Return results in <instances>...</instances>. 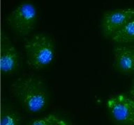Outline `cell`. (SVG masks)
<instances>
[{
    "label": "cell",
    "instance_id": "1",
    "mask_svg": "<svg viewBox=\"0 0 134 125\" xmlns=\"http://www.w3.org/2000/svg\"><path fill=\"white\" fill-rule=\"evenodd\" d=\"M10 89L13 95L29 112H39L46 107L48 96L41 80L31 77L21 78L13 83Z\"/></svg>",
    "mask_w": 134,
    "mask_h": 125
},
{
    "label": "cell",
    "instance_id": "2",
    "mask_svg": "<svg viewBox=\"0 0 134 125\" xmlns=\"http://www.w3.org/2000/svg\"><path fill=\"white\" fill-rule=\"evenodd\" d=\"M27 63L31 68L40 70L52 62L55 53L54 42L44 34L35 35L25 44Z\"/></svg>",
    "mask_w": 134,
    "mask_h": 125
},
{
    "label": "cell",
    "instance_id": "3",
    "mask_svg": "<svg viewBox=\"0 0 134 125\" xmlns=\"http://www.w3.org/2000/svg\"><path fill=\"white\" fill-rule=\"evenodd\" d=\"M37 10L30 2H23L9 15L7 22L13 31L25 36L31 33L37 21Z\"/></svg>",
    "mask_w": 134,
    "mask_h": 125
},
{
    "label": "cell",
    "instance_id": "4",
    "mask_svg": "<svg viewBox=\"0 0 134 125\" xmlns=\"http://www.w3.org/2000/svg\"><path fill=\"white\" fill-rule=\"evenodd\" d=\"M134 19V8H118L104 12L101 29L105 36L112 37L126 24Z\"/></svg>",
    "mask_w": 134,
    "mask_h": 125
},
{
    "label": "cell",
    "instance_id": "5",
    "mask_svg": "<svg viewBox=\"0 0 134 125\" xmlns=\"http://www.w3.org/2000/svg\"><path fill=\"white\" fill-rule=\"evenodd\" d=\"M107 105L115 120L124 124L134 125V99L120 95L110 98Z\"/></svg>",
    "mask_w": 134,
    "mask_h": 125
},
{
    "label": "cell",
    "instance_id": "6",
    "mask_svg": "<svg viewBox=\"0 0 134 125\" xmlns=\"http://www.w3.org/2000/svg\"><path fill=\"white\" fill-rule=\"evenodd\" d=\"M19 65V54L6 35H2L0 67L3 73L8 74L15 71Z\"/></svg>",
    "mask_w": 134,
    "mask_h": 125
},
{
    "label": "cell",
    "instance_id": "7",
    "mask_svg": "<svg viewBox=\"0 0 134 125\" xmlns=\"http://www.w3.org/2000/svg\"><path fill=\"white\" fill-rule=\"evenodd\" d=\"M114 65L124 73L134 72V45L119 46L114 49Z\"/></svg>",
    "mask_w": 134,
    "mask_h": 125
},
{
    "label": "cell",
    "instance_id": "8",
    "mask_svg": "<svg viewBox=\"0 0 134 125\" xmlns=\"http://www.w3.org/2000/svg\"><path fill=\"white\" fill-rule=\"evenodd\" d=\"M111 39L119 44L134 42V19L121 27L111 37Z\"/></svg>",
    "mask_w": 134,
    "mask_h": 125
},
{
    "label": "cell",
    "instance_id": "9",
    "mask_svg": "<svg viewBox=\"0 0 134 125\" xmlns=\"http://www.w3.org/2000/svg\"><path fill=\"white\" fill-rule=\"evenodd\" d=\"M29 125H69L63 119L55 115H49L48 116L38 118L33 121Z\"/></svg>",
    "mask_w": 134,
    "mask_h": 125
},
{
    "label": "cell",
    "instance_id": "10",
    "mask_svg": "<svg viewBox=\"0 0 134 125\" xmlns=\"http://www.w3.org/2000/svg\"><path fill=\"white\" fill-rule=\"evenodd\" d=\"M1 125H20V119L12 113H5L2 115Z\"/></svg>",
    "mask_w": 134,
    "mask_h": 125
},
{
    "label": "cell",
    "instance_id": "11",
    "mask_svg": "<svg viewBox=\"0 0 134 125\" xmlns=\"http://www.w3.org/2000/svg\"><path fill=\"white\" fill-rule=\"evenodd\" d=\"M131 95L134 98V78L133 79V81H132V84H131Z\"/></svg>",
    "mask_w": 134,
    "mask_h": 125
}]
</instances>
